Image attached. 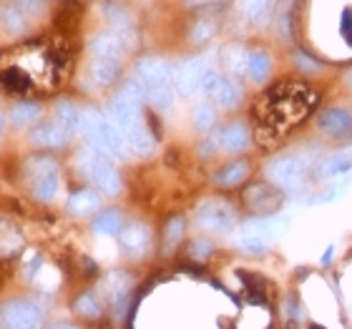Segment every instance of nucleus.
Segmentation results:
<instances>
[{
	"instance_id": "obj_1",
	"label": "nucleus",
	"mask_w": 352,
	"mask_h": 329,
	"mask_svg": "<svg viewBox=\"0 0 352 329\" xmlns=\"http://www.w3.org/2000/svg\"><path fill=\"white\" fill-rule=\"evenodd\" d=\"M81 128L83 136L91 141V146H96L103 154L111 156H124L126 154V136L121 133L111 118H103L96 109H86L81 113Z\"/></svg>"
},
{
	"instance_id": "obj_2",
	"label": "nucleus",
	"mask_w": 352,
	"mask_h": 329,
	"mask_svg": "<svg viewBox=\"0 0 352 329\" xmlns=\"http://www.w3.org/2000/svg\"><path fill=\"white\" fill-rule=\"evenodd\" d=\"M23 174H25V183H28L30 194L38 201H53L56 198L60 179H58V163L53 161L51 156L45 154L30 156L28 161H25Z\"/></svg>"
},
{
	"instance_id": "obj_3",
	"label": "nucleus",
	"mask_w": 352,
	"mask_h": 329,
	"mask_svg": "<svg viewBox=\"0 0 352 329\" xmlns=\"http://www.w3.org/2000/svg\"><path fill=\"white\" fill-rule=\"evenodd\" d=\"M76 163H78V171L86 176L88 181L96 183V189L103 191V194H118L121 191V176L111 161L103 154H96L91 148H83L76 156Z\"/></svg>"
},
{
	"instance_id": "obj_4",
	"label": "nucleus",
	"mask_w": 352,
	"mask_h": 329,
	"mask_svg": "<svg viewBox=\"0 0 352 329\" xmlns=\"http://www.w3.org/2000/svg\"><path fill=\"white\" fill-rule=\"evenodd\" d=\"M234 219H236L234 209L227 201H221V198H209L206 204L199 206L197 212L199 227L206 229V231H214V234L229 231V229L234 227Z\"/></svg>"
},
{
	"instance_id": "obj_5",
	"label": "nucleus",
	"mask_w": 352,
	"mask_h": 329,
	"mask_svg": "<svg viewBox=\"0 0 352 329\" xmlns=\"http://www.w3.org/2000/svg\"><path fill=\"white\" fill-rule=\"evenodd\" d=\"M307 168H309L307 159H302V156H285V159H277V161L272 163L270 176L272 181L285 186V189H297L305 181Z\"/></svg>"
},
{
	"instance_id": "obj_6",
	"label": "nucleus",
	"mask_w": 352,
	"mask_h": 329,
	"mask_svg": "<svg viewBox=\"0 0 352 329\" xmlns=\"http://www.w3.org/2000/svg\"><path fill=\"white\" fill-rule=\"evenodd\" d=\"M174 78V68H171L169 60L159 58V56H146L136 63V81L146 88H156V86H166Z\"/></svg>"
},
{
	"instance_id": "obj_7",
	"label": "nucleus",
	"mask_w": 352,
	"mask_h": 329,
	"mask_svg": "<svg viewBox=\"0 0 352 329\" xmlns=\"http://www.w3.org/2000/svg\"><path fill=\"white\" fill-rule=\"evenodd\" d=\"M0 324L3 327H38L41 324V309L25 299H13L0 307Z\"/></svg>"
},
{
	"instance_id": "obj_8",
	"label": "nucleus",
	"mask_w": 352,
	"mask_h": 329,
	"mask_svg": "<svg viewBox=\"0 0 352 329\" xmlns=\"http://www.w3.org/2000/svg\"><path fill=\"white\" fill-rule=\"evenodd\" d=\"M244 204L254 214H274L282 206V194L272 183L257 181L244 189Z\"/></svg>"
},
{
	"instance_id": "obj_9",
	"label": "nucleus",
	"mask_w": 352,
	"mask_h": 329,
	"mask_svg": "<svg viewBox=\"0 0 352 329\" xmlns=\"http://www.w3.org/2000/svg\"><path fill=\"white\" fill-rule=\"evenodd\" d=\"M206 76V58H186L182 66L174 71V86L182 95H194L201 91V81Z\"/></svg>"
},
{
	"instance_id": "obj_10",
	"label": "nucleus",
	"mask_w": 352,
	"mask_h": 329,
	"mask_svg": "<svg viewBox=\"0 0 352 329\" xmlns=\"http://www.w3.org/2000/svg\"><path fill=\"white\" fill-rule=\"evenodd\" d=\"M317 126L327 139H347L352 133V113L345 109H327Z\"/></svg>"
},
{
	"instance_id": "obj_11",
	"label": "nucleus",
	"mask_w": 352,
	"mask_h": 329,
	"mask_svg": "<svg viewBox=\"0 0 352 329\" xmlns=\"http://www.w3.org/2000/svg\"><path fill=\"white\" fill-rule=\"evenodd\" d=\"M124 48H126V38L118 33V30H103L98 36L91 41V51L94 56L98 58H113L118 60L124 56Z\"/></svg>"
},
{
	"instance_id": "obj_12",
	"label": "nucleus",
	"mask_w": 352,
	"mask_h": 329,
	"mask_svg": "<svg viewBox=\"0 0 352 329\" xmlns=\"http://www.w3.org/2000/svg\"><path fill=\"white\" fill-rule=\"evenodd\" d=\"M217 146L221 151H227V154H239L244 148L250 146V131H247V126L244 124H227L217 133Z\"/></svg>"
},
{
	"instance_id": "obj_13",
	"label": "nucleus",
	"mask_w": 352,
	"mask_h": 329,
	"mask_svg": "<svg viewBox=\"0 0 352 329\" xmlns=\"http://www.w3.org/2000/svg\"><path fill=\"white\" fill-rule=\"evenodd\" d=\"M23 247H25V239H23L21 229L8 219L0 221V262L15 259L23 251Z\"/></svg>"
},
{
	"instance_id": "obj_14",
	"label": "nucleus",
	"mask_w": 352,
	"mask_h": 329,
	"mask_svg": "<svg viewBox=\"0 0 352 329\" xmlns=\"http://www.w3.org/2000/svg\"><path fill=\"white\" fill-rule=\"evenodd\" d=\"M151 244V231L146 224H131L121 231V247L129 256H141Z\"/></svg>"
},
{
	"instance_id": "obj_15",
	"label": "nucleus",
	"mask_w": 352,
	"mask_h": 329,
	"mask_svg": "<svg viewBox=\"0 0 352 329\" xmlns=\"http://www.w3.org/2000/svg\"><path fill=\"white\" fill-rule=\"evenodd\" d=\"M30 139H33V144L36 146H43V148H60L66 146L68 139H71V133L63 128L60 124H41L36 128V131L30 133Z\"/></svg>"
},
{
	"instance_id": "obj_16",
	"label": "nucleus",
	"mask_w": 352,
	"mask_h": 329,
	"mask_svg": "<svg viewBox=\"0 0 352 329\" xmlns=\"http://www.w3.org/2000/svg\"><path fill=\"white\" fill-rule=\"evenodd\" d=\"M98 206H101V196L91 189L76 191L66 201V209L74 214V216H91V214L98 212Z\"/></svg>"
},
{
	"instance_id": "obj_17",
	"label": "nucleus",
	"mask_w": 352,
	"mask_h": 329,
	"mask_svg": "<svg viewBox=\"0 0 352 329\" xmlns=\"http://www.w3.org/2000/svg\"><path fill=\"white\" fill-rule=\"evenodd\" d=\"M126 136V144H129V148H131L133 154H139V156H148V154H154V148H156V133H151L146 128V124L141 121L136 128H131L129 133H124Z\"/></svg>"
},
{
	"instance_id": "obj_18",
	"label": "nucleus",
	"mask_w": 352,
	"mask_h": 329,
	"mask_svg": "<svg viewBox=\"0 0 352 329\" xmlns=\"http://www.w3.org/2000/svg\"><path fill=\"white\" fill-rule=\"evenodd\" d=\"M0 21H3V25H6L8 33H13V36H21V33L28 30V15L23 13L13 0L0 3Z\"/></svg>"
},
{
	"instance_id": "obj_19",
	"label": "nucleus",
	"mask_w": 352,
	"mask_h": 329,
	"mask_svg": "<svg viewBox=\"0 0 352 329\" xmlns=\"http://www.w3.org/2000/svg\"><path fill=\"white\" fill-rule=\"evenodd\" d=\"M221 63H224V68H227V73H232V76L247 73V66H250V53L244 51V45L232 43L221 51Z\"/></svg>"
},
{
	"instance_id": "obj_20",
	"label": "nucleus",
	"mask_w": 352,
	"mask_h": 329,
	"mask_svg": "<svg viewBox=\"0 0 352 329\" xmlns=\"http://www.w3.org/2000/svg\"><path fill=\"white\" fill-rule=\"evenodd\" d=\"M247 176H250V163L234 161V163L221 166L219 171L214 174V183H217V186H224V189H232V186H236V183H242Z\"/></svg>"
},
{
	"instance_id": "obj_21",
	"label": "nucleus",
	"mask_w": 352,
	"mask_h": 329,
	"mask_svg": "<svg viewBox=\"0 0 352 329\" xmlns=\"http://www.w3.org/2000/svg\"><path fill=\"white\" fill-rule=\"evenodd\" d=\"M118 60L113 58H98L96 56L94 63H91V78H94L98 86H111V83L118 81Z\"/></svg>"
},
{
	"instance_id": "obj_22",
	"label": "nucleus",
	"mask_w": 352,
	"mask_h": 329,
	"mask_svg": "<svg viewBox=\"0 0 352 329\" xmlns=\"http://www.w3.org/2000/svg\"><path fill=\"white\" fill-rule=\"evenodd\" d=\"M94 229H96V234H101V236H116L124 231V216H121L118 209H109V212H103L96 216Z\"/></svg>"
},
{
	"instance_id": "obj_23",
	"label": "nucleus",
	"mask_w": 352,
	"mask_h": 329,
	"mask_svg": "<svg viewBox=\"0 0 352 329\" xmlns=\"http://www.w3.org/2000/svg\"><path fill=\"white\" fill-rule=\"evenodd\" d=\"M212 98L219 106H224V109H234L236 103H239V98H242V88L236 86L232 78H219L217 88L212 91Z\"/></svg>"
},
{
	"instance_id": "obj_24",
	"label": "nucleus",
	"mask_w": 352,
	"mask_h": 329,
	"mask_svg": "<svg viewBox=\"0 0 352 329\" xmlns=\"http://www.w3.org/2000/svg\"><path fill=\"white\" fill-rule=\"evenodd\" d=\"M78 21H81V5H78L76 0H66V3L58 8V13H56V28H58L60 33H74Z\"/></svg>"
},
{
	"instance_id": "obj_25",
	"label": "nucleus",
	"mask_w": 352,
	"mask_h": 329,
	"mask_svg": "<svg viewBox=\"0 0 352 329\" xmlns=\"http://www.w3.org/2000/svg\"><path fill=\"white\" fill-rule=\"evenodd\" d=\"M352 168V159L345 154H332L330 159H324L317 168V176L320 179H338V176L347 174Z\"/></svg>"
},
{
	"instance_id": "obj_26",
	"label": "nucleus",
	"mask_w": 352,
	"mask_h": 329,
	"mask_svg": "<svg viewBox=\"0 0 352 329\" xmlns=\"http://www.w3.org/2000/svg\"><path fill=\"white\" fill-rule=\"evenodd\" d=\"M184 229H186V221H184V216H179V214L166 221V227H164V254H171V251L179 247V242H182V236H184Z\"/></svg>"
},
{
	"instance_id": "obj_27",
	"label": "nucleus",
	"mask_w": 352,
	"mask_h": 329,
	"mask_svg": "<svg viewBox=\"0 0 352 329\" xmlns=\"http://www.w3.org/2000/svg\"><path fill=\"white\" fill-rule=\"evenodd\" d=\"M56 124H60L68 133H74L81 126V113L71 101H58L56 103Z\"/></svg>"
},
{
	"instance_id": "obj_28",
	"label": "nucleus",
	"mask_w": 352,
	"mask_h": 329,
	"mask_svg": "<svg viewBox=\"0 0 352 329\" xmlns=\"http://www.w3.org/2000/svg\"><path fill=\"white\" fill-rule=\"evenodd\" d=\"M146 101L151 103L156 111H169L171 103H174L171 83H166V86H156V88H146Z\"/></svg>"
},
{
	"instance_id": "obj_29",
	"label": "nucleus",
	"mask_w": 352,
	"mask_h": 329,
	"mask_svg": "<svg viewBox=\"0 0 352 329\" xmlns=\"http://www.w3.org/2000/svg\"><path fill=\"white\" fill-rule=\"evenodd\" d=\"M0 83H3V88H8L10 93H25V91L30 88L28 76L21 73V71H15V68L0 73Z\"/></svg>"
},
{
	"instance_id": "obj_30",
	"label": "nucleus",
	"mask_w": 352,
	"mask_h": 329,
	"mask_svg": "<svg viewBox=\"0 0 352 329\" xmlns=\"http://www.w3.org/2000/svg\"><path fill=\"white\" fill-rule=\"evenodd\" d=\"M247 73H250L252 81H264L267 73H270V56L264 51L250 53V66H247Z\"/></svg>"
},
{
	"instance_id": "obj_31",
	"label": "nucleus",
	"mask_w": 352,
	"mask_h": 329,
	"mask_svg": "<svg viewBox=\"0 0 352 329\" xmlns=\"http://www.w3.org/2000/svg\"><path fill=\"white\" fill-rule=\"evenodd\" d=\"M191 118H194V126H197L199 131H212V126L217 124V113H214L209 103H199Z\"/></svg>"
},
{
	"instance_id": "obj_32",
	"label": "nucleus",
	"mask_w": 352,
	"mask_h": 329,
	"mask_svg": "<svg viewBox=\"0 0 352 329\" xmlns=\"http://www.w3.org/2000/svg\"><path fill=\"white\" fill-rule=\"evenodd\" d=\"M74 309L78 312V315L91 317V319H96V317H101V304H98V299H96L94 294H81V297L76 299Z\"/></svg>"
},
{
	"instance_id": "obj_33",
	"label": "nucleus",
	"mask_w": 352,
	"mask_h": 329,
	"mask_svg": "<svg viewBox=\"0 0 352 329\" xmlns=\"http://www.w3.org/2000/svg\"><path fill=\"white\" fill-rule=\"evenodd\" d=\"M38 113H41V106H38V103H21V106H15V111H13V124L28 126L30 121H36Z\"/></svg>"
},
{
	"instance_id": "obj_34",
	"label": "nucleus",
	"mask_w": 352,
	"mask_h": 329,
	"mask_svg": "<svg viewBox=\"0 0 352 329\" xmlns=\"http://www.w3.org/2000/svg\"><path fill=\"white\" fill-rule=\"evenodd\" d=\"M217 28H219V23L212 21V18H201V21L194 23V28H191V41L194 43H201V41H206V38H212L214 33H217Z\"/></svg>"
},
{
	"instance_id": "obj_35",
	"label": "nucleus",
	"mask_w": 352,
	"mask_h": 329,
	"mask_svg": "<svg viewBox=\"0 0 352 329\" xmlns=\"http://www.w3.org/2000/svg\"><path fill=\"white\" fill-rule=\"evenodd\" d=\"M272 0H244V15L250 21H259L267 10H270Z\"/></svg>"
},
{
	"instance_id": "obj_36",
	"label": "nucleus",
	"mask_w": 352,
	"mask_h": 329,
	"mask_svg": "<svg viewBox=\"0 0 352 329\" xmlns=\"http://www.w3.org/2000/svg\"><path fill=\"white\" fill-rule=\"evenodd\" d=\"M212 251H214L212 244L206 242V239H197V242L189 244V256H191V259H197V262H204Z\"/></svg>"
},
{
	"instance_id": "obj_37",
	"label": "nucleus",
	"mask_w": 352,
	"mask_h": 329,
	"mask_svg": "<svg viewBox=\"0 0 352 329\" xmlns=\"http://www.w3.org/2000/svg\"><path fill=\"white\" fill-rule=\"evenodd\" d=\"M15 5L21 8L25 15H38L41 10H43V3L45 0H13Z\"/></svg>"
},
{
	"instance_id": "obj_38",
	"label": "nucleus",
	"mask_w": 352,
	"mask_h": 329,
	"mask_svg": "<svg viewBox=\"0 0 352 329\" xmlns=\"http://www.w3.org/2000/svg\"><path fill=\"white\" fill-rule=\"evenodd\" d=\"M221 0H186V8H201V5H214Z\"/></svg>"
},
{
	"instance_id": "obj_39",
	"label": "nucleus",
	"mask_w": 352,
	"mask_h": 329,
	"mask_svg": "<svg viewBox=\"0 0 352 329\" xmlns=\"http://www.w3.org/2000/svg\"><path fill=\"white\" fill-rule=\"evenodd\" d=\"M0 131H3V116H0Z\"/></svg>"
},
{
	"instance_id": "obj_40",
	"label": "nucleus",
	"mask_w": 352,
	"mask_h": 329,
	"mask_svg": "<svg viewBox=\"0 0 352 329\" xmlns=\"http://www.w3.org/2000/svg\"><path fill=\"white\" fill-rule=\"evenodd\" d=\"M0 264H3V262H0ZM0 282H3V269H0Z\"/></svg>"
}]
</instances>
